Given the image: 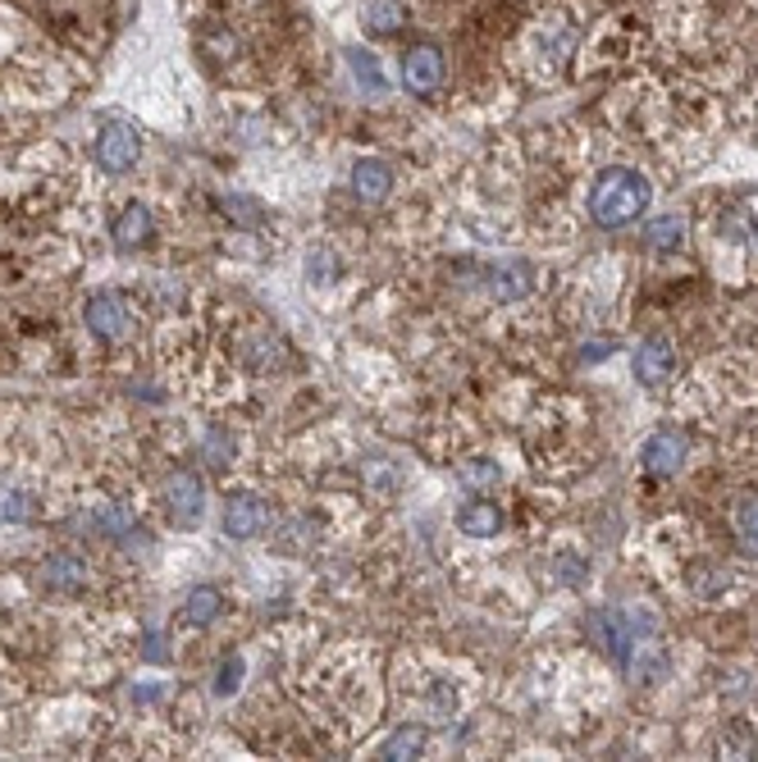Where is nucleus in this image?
I'll return each mask as SVG.
<instances>
[{
    "label": "nucleus",
    "instance_id": "obj_24",
    "mask_svg": "<svg viewBox=\"0 0 758 762\" xmlns=\"http://www.w3.org/2000/svg\"><path fill=\"white\" fill-rule=\"evenodd\" d=\"M238 680H243V658H229L219 667V680H215V694L219 699H229L234 690H238Z\"/></svg>",
    "mask_w": 758,
    "mask_h": 762
},
{
    "label": "nucleus",
    "instance_id": "obj_21",
    "mask_svg": "<svg viewBox=\"0 0 758 762\" xmlns=\"http://www.w3.org/2000/svg\"><path fill=\"white\" fill-rule=\"evenodd\" d=\"M202 456L211 466H229L234 462V443L224 439V434H206V443H202Z\"/></svg>",
    "mask_w": 758,
    "mask_h": 762
},
{
    "label": "nucleus",
    "instance_id": "obj_12",
    "mask_svg": "<svg viewBox=\"0 0 758 762\" xmlns=\"http://www.w3.org/2000/svg\"><path fill=\"white\" fill-rule=\"evenodd\" d=\"M458 529H462V535H471V539H489V535H499V529H503V512L494 503L475 498V503H467L458 512Z\"/></svg>",
    "mask_w": 758,
    "mask_h": 762
},
{
    "label": "nucleus",
    "instance_id": "obj_6",
    "mask_svg": "<svg viewBox=\"0 0 758 762\" xmlns=\"http://www.w3.org/2000/svg\"><path fill=\"white\" fill-rule=\"evenodd\" d=\"M686 452H690L686 434H680V430H658L649 443H644L639 462H644V471H649V475L667 480V475H676L680 466H686Z\"/></svg>",
    "mask_w": 758,
    "mask_h": 762
},
{
    "label": "nucleus",
    "instance_id": "obj_26",
    "mask_svg": "<svg viewBox=\"0 0 758 762\" xmlns=\"http://www.w3.org/2000/svg\"><path fill=\"white\" fill-rule=\"evenodd\" d=\"M146 662H170V649H165V635L156 639V635H151L146 639Z\"/></svg>",
    "mask_w": 758,
    "mask_h": 762
},
{
    "label": "nucleus",
    "instance_id": "obj_7",
    "mask_svg": "<svg viewBox=\"0 0 758 762\" xmlns=\"http://www.w3.org/2000/svg\"><path fill=\"white\" fill-rule=\"evenodd\" d=\"M676 370V348H672V338H644L639 342V352H635V379L644 389H663L667 379Z\"/></svg>",
    "mask_w": 758,
    "mask_h": 762
},
{
    "label": "nucleus",
    "instance_id": "obj_25",
    "mask_svg": "<svg viewBox=\"0 0 758 762\" xmlns=\"http://www.w3.org/2000/svg\"><path fill=\"white\" fill-rule=\"evenodd\" d=\"M252 206H256V202H247V197H234V202H229V215H238V219H243V224H256V219H260V215H256V210H252Z\"/></svg>",
    "mask_w": 758,
    "mask_h": 762
},
{
    "label": "nucleus",
    "instance_id": "obj_9",
    "mask_svg": "<svg viewBox=\"0 0 758 762\" xmlns=\"http://www.w3.org/2000/svg\"><path fill=\"white\" fill-rule=\"evenodd\" d=\"M115 243L124 247V251H137V247H146L151 243V234H156V219H151V210L142 206V202H133V206H124L120 215H115Z\"/></svg>",
    "mask_w": 758,
    "mask_h": 762
},
{
    "label": "nucleus",
    "instance_id": "obj_17",
    "mask_svg": "<svg viewBox=\"0 0 758 762\" xmlns=\"http://www.w3.org/2000/svg\"><path fill=\"white\" fill-rule=\"evenodd\" d=\"M525 292H530V265L512 260V265H503V270H494V297L499 301H516Z\"/></svg>",
    "mask_w": 758,
    "mask_h": 762
},
{
    "label": "nucleus",
    "instance_id": "obj_4",
    "mask_svg": "<svg viewBox=\"0 0 758 762\" xmlns=\"http://www.w3.org/2000/svg\"><path fill=\"white\" fill-rule=\"evenodd\" d=\"M88 333L101 342H124L133 338V311L120 292H96L88 301Z\"/></svg>",
    "mask_w": 758,
    "mask_h": 762
},
{
    "label": "nucleus",
    "instance_id": "obj_2",
    "mask_svg": "<svg viewBox=\"0 0 758 762\" xmlns=\"http://www.w3.org/2000/svg\"><path fill=\"white\" fill-rule=\"evenodd\" d=\"M161 498H165V512L174 525H197L202 512H206V484L197 480V471H170L165 484H161Z\"/></svg>",
    "mask_w": 758,
    "mask_h": 762
},
{
    "label": "nucleus",
    "instance_id": "obj_14",
    "mask_svg": "<svg viewBox=\"0 0 758 762\" xmlns=\"http://www.w3.org/2000/svg\"><path fill=\"white\" fill-rule=\"evenodd\" d=\"M219 612H224V594L219 589H211V585H197L193 594H187V603H183V617H187V626H215L219 621Z\"/></svg>",
    "mask_w": 758,
    "mask_h": 762
},
{
    "label": "nucleus",
    "instance_id": "obj_3",
    "mask_svg": "<svg viewBox=\"0 0 758 762\" xmlns=\"http://www.w3.org/2000/svg\"><path fill=\"white\" fill-rule=\"evenodd\" d=\"M137 161H142V133L124 120H110L96 133V165L110 174H129Z\"/></svg>",
    "mask_w": 758,
    "mask_h": 762
},
{
    "label": "nucleus",
    "instance_id": "obj_19",
    "mask_svg": "<svg viewBox=\"0 0 758 762\" xmlns=\"http://www.w3.org/2000/svg\"><path fill=\"white\" fill-rule=\"evenodd\" d=\"M680 238H686V224H680V219H672V215H663V219H654L649 228H644V243H649V247H658V251H672V247H680Z\"/></svg>",
    "mask_w": 758,
    "mask_h": 762
},
{
    "label": "nucleus",
    "instance_id": "obj_23",
    "mask_svg": "<svg viewBox=\"0 0 758 762\" xmlns=\"http://www.w3.org/2000/svg\"><path fill=\"white\" fill-rule=\"evenodd\" d=\"M307 279H311V284H320V288H325V284H334V256H329L325 247L307 256Z\"/></svg>",
    "mask_w": 758,
    "mask_h": 762
},
{
    "label": "nucleus",
    "instance_id": "obj_8",
    "mask_svg": "<svg viewBox=\"0 0 758 762\" xmlns=\"http://www.w3.org/2000/svg\"><path fill=\"white\" fill-rule=\"evenodd\" d=\"M42 580L51 594H79V589H88V562L73 553H55L42 566Z\"/></svg>",
    "mask_w": 758,
    "mask_h": 762
},
{
    "label": "nucleus",
    "instance_id": "obj_10",
    "mask_svg": "<svg viewBox=\"0 0 758 762\" xmlns=\"http://www.w3.org/2000/svg\"><path fill=\"white\" fill-rule=\"evenodd\" d=\"M265 529V507L256 498H247V493H238V498H229V507H224V535L234 539H256Z\"/></svg>",
    "mask_w": 758,
    "mask_h": 762
},
{
    "label": "nucleus",
    "instance_id": "obj_20",
    "mask_svg": "<svg viewBox=\"0 0 758 762\" xmlns=\"http://www.w3.org/2000/svg\"><path fill=\"white\" fill-rule=\"evenodd\" d=\"M458 480H462L467 488H489V484L499 480V466H494V462H462V466H458Z\"/></svg>",
    "mask_w": 758,
    "mask_h": 762
},
{
    "label": "nucleus",
    "instance_id": "obj_13",
    "mask_svg": "<svg viewBox=\"0 0 758 762\" xmlns=\"http://www.w3.org/2000/svg\"><path fill=\"white\" fill-rule=\"evenodd\" d=\"M361 23L375 37H393L407 23V6H402V0H366V6H361Z\"/></svg>",
    "mask_w": 758,
    "mask_h": 762
},
{
    "label": "nucleus",
    "instance_id": "obj_15",
    "mask_svg": "<svg viewBox=\"0 0 758 762\" xmlns=\"http://www.w3.org/2000/svg\"><path fill=\"white\" fill-rule=\"evenodd\" d=\"M348 64H352V73H357V83H361V92L366 96H385V69H379V60L370 55V51H361V47H352L348 51Z\"/></svg>",
    "mask_w": 758,
    "mask_h": 762
},
{
    "label": "nucleus",
    "instance_id": "obj_5",
    "mask_svg": "<svg viewBox=\"0 0 758 762\" xmlns=\"http://www.w3.org/2000/svg\"><path fill=\"white\" fill-rule=\"evenodd\" d=\"M439 83H443V51L434 42L411 47L402 60V87L411 96H430V92H439Z\"/></svg>",
    "mask_w": 758,
    "mask_h": 762
},
{
    "label": "nucleus",
    "instance_id": "obj_1",
    "mask_svg": "<svg viewBox=\"0 0 758 762\" xmlns=\"http://www.w3.org/2000/svg\"><path fill=\"white\" fill-rule=\"evenodd\" d=\"M649 197H654V187H649V178H644V174L608 169V174H598L594 193H590V215H594L598 228H622L635 215H644Z\"/></svg>",
    "mask_w": 758,
    "mask_h": 762
},
{
    "label": "nucleus",
    "instance_id": "obj_11",
    "mask_svg": "<svg viewBox=\"0 0 758 762\" xmlns=\"http://www.w3.org/2000/svg\"><path fill=\"white\" fill-rule=\"evenodd\" d=\"M352 187H357V197L366 206H379V202L389 197V187H393V169L385 161H361L352 169Z\"/></svg>",
    "mask_w": 758,
    "mask_h": 762
},
{
    "label": "nucleus",
    "instance_id": "obj_18",
    "mask_svg": "<svg viewBox=\"0 0 758 762\" xmlns=\"http://www.w3.org/2000/svg\"><path fill=\"white\" fill-rule=\"evenodd\" d=\"M421 749H426V731L421 727H402V731H393L385 744H379V758L402 762V758H416Z\"/></svg>",
    "mask_w": 758,
    "mask_h": 762
},
{
    "label": "nucleus",
    "instance_id": "obj_16",
    "mask_svg": "<svg viewBox=\"0 0 758 762\" xmlns=\"http://www.w3.org/2000/svg\"><path fill=\"white\" fill-rule=\"evenodd\" d=\"M736 535L749 557H758V493H745L736 503Z\"/></svg>",
    "mask_w": 758,
    "mask_h": 762
},
{
    "label": "nucleus",
    "instance_id": "obj_22",
    "mask_svg": "<svg viewBox=\"0 0 758 762\" xmlns=\"http://www.w3.org/2000/svg\"><path fill=\"white\" fill-rule=\"evenodd\" d=\"M28 516H32V503L23 498V493L0 488V521H28Z\"/></svg>",
    "mask_w": 758,
    "mask_h": 762
},
{
    "label": "nucleus",
    "instance_id": "obj_27",
    "mask_svg": "<svg viewBox=\"0 0 758 762\" xmlns=\"http://www.w3.org/2000/svg\"><path fill=\"white\" fill-rule=\"evenodd\" d=\"M749 234H754V243H758V206L749 210Z\"/></svg>",
    "mask_w": 758,
    "mask_h": 762
}]
</instances>
